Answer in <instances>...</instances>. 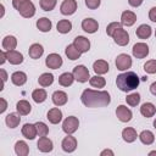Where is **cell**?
<instances>
[{
	"mask_svg": "<svg viewBox=\"0 0 156 156\" xmlns=\"http://www.w3.org/2000/svg\"><path fill=\"white\" fill-rule=\"evenodd\" d=\"M80 100L87 107H105L111 102L110 94L105 90L85 89L80 95Z\"/></svg>",
	"mask_w": 156,
	"mask_h": 156,
	"instance_id": "1",
	"label": "cell"
},
{
	"mask_svg": "<svg viewBox=\"0 0 156 156\" xmlns=\"http://www.w3.org/2000/svg\"><path fill=\"white\" fill-rule=\"evenodd\" d=\"M116 85L121 91H132L139 85V77L135 72L132 71L121 73L116 78Z\"/></svg>",
	"mask_w": 156,
	"mask_h": 156,
	"instance_id": "2",
	"label": "cell"
},
{
	"mask_svg": "<svg viewBox=\"0 0 156 156\" xmlns=\"http://www.w3.org/2000/svg\"><path fill=\"white\" fill-rule=\"evenodd\" d=\"M12 6L24 18H30L35 15V6L30 0H12Z\"/></svg>",
	"mask_w": 156,
	"mask_h": 156,
	"instance_id": "3",
	"label": "cell"
},
{
	"mask_svg": "<svg viewBox=\"0 0 156 156\" xmlns=\"http://www.w3.org/2000/svg\"><path fill=\"white\" fill-rule=\"evenodd\" d=\"M79 127V121L77 117L74 116H69L67 117L63 123H62V130L66 133V134H73Z\"/></svg>",
	"mask_w": 156,
	"mask_h": 156,
	"instance_id": "4",
	"label": "cell"
},
{
	"mask_svg": "<svg viewBox=\"0 0 156 156\" xmlns=\"http://www.w3.org/2000/svg\"><path fill=\"white\" fill-rule=\"evenodd\" d=\"M73 76L76 78V80H78L79 83H85L88 82V79H90L89 76V71L84 65H78L73 68Z\"/></svg>",
	"mask_w": 156,
	"mask_h": 156,
	"instance_id": "5",
	"label": "cell"
},
{
	"mask_svg": "<svg viewBox=\"0 0 156 156\" xmlns=\"http://www.w3.org/2000/svg\"><path fill=\"white\" fill-rule=\"evenodd\" d=\"M112 38H113L115 43H116L117 45H119V46H124V45H127V44L129 43V34H128L127 30H124L123 28H118V29L113 33Z\"/></svg>",
	"mask_w": 156,
	"mask_h": 156,
	"instance_id": "6",
	"label": "cell"
},
{
	"mask_svg": "<svg viewBox=\"0 0 156 156\" xmlns=\"http://www.w3.org/2000/svg\"><path fill=\"white\" fill-rule=\"evenodd\" d=\"M116 67L119 71H127L132 66V58L127 54H121L116 57Z\"/></svg>",
	"mask_w": 156,
	"mask_h": 156,
	"instance_id": "7",
	"label": "cell"
},
{
	"mask_svg": "<svg viewBox=\"0 0 156 156\" xmlns=\"http://www.w3.org/2000/svg\"><path fill=\"white\" fill-rule=\"evenodd\" d=\"M76 10H77V1L76 0H63L61 6H60V11L65 16L73 15L76 12Z\"/></svg>",
	"mask_w": 156,
	"mask_h": 156,
	"instance_id": "8",
	"label": "cell"
},
{
	"mask_svg": "<svg viewBox=\"0 0 156 156\" xmlns=\"http://www.w3.org/2000/svg\"><path fill=\"white\" fill-rule=\"evenodd\" d=\"M133 56L136 58H144L149 55V46L145 43H136L133 45Z\"/></svg>",
	"mask_w": 156,
	"mask_h": 156,
	"instance_id": "9",
	"label": "cell"
},
{
	"mask_svg": "<svg viewBox=\"0 0 156 156\" xmlns=\"http://www.w3.org/2000/svg\"><path fill=\"white\" fill-rule=\"evenodd\" d=\"M45 65L49 68L57 69V68H60L62 66V57L58 54H50L45 58Z\"/></svg>",
	"mask_w": 156,
	"mask_h": 156,
	"instance_id": "10",
	"label": "cell"
},
{
	"mask_svg": "<svg viewBox=\"0 0 156 156\" xmlns=\"http://www.w3.org/2000/svg\"><path fill=\"white\" fill-rule=\"evenodd\" d=\"M116 116H117V118H118L121 122H129V121L132 119L133 113H132V111H130L127 106L119 105V106L116 108Z\"/></svg>",
	"mask_w": 156,
	"mask_h": 156,
	"instance_id": "11",
	"label": "cell"
},
{
	"mask_svg": "<svg viewBox=\"0 0 156 156\" xmlns=\"http://www.w3.org/2000/svg\"><path fill=\"white\" fill-rule=\"evenodd\" d=\"M73 45L83 54V52H88L89 49H90V41L89 39H87L85 37H82V35H78L74 38V41H73Z\"/></svg>",
	"mask_w": 156,
	"mask_h": 156,
	"instance_id": "12",
	"label": "cell"
},
{
	"mask_svg": "<svg viewBox=\"0 0 156 156\" xmlns=\"http://www.w3.org/2000/svg\"><path fill=\"white\" fill-rule=\"evenodd\" d=\"M61 146H62V150L66 151V152H73L77 147V139L74 136H72L71 134H67V136L62 140L61 143Z\"/></svg>",
	"mask_w": 156,
	"mask_h": 156,
	"instance_id": "13",
	"label": "cell"
},
{
	"mask_svg": "<svg viewBox=\"0 0 156 156\" xmlns=\"http://www.w3.org/2000/svg\"><path fill=\"white\" fill-rule=\"evenodd\" d=\"M98 28H99V23L94 18H85L82 21V29L87 33L93 34L98 30Z\"/></svg>",
	"mask_w": 156,
	"mask_h": 156,
	"instance_id": "14",
	"label": "cell"
},
{
	"mask_svg": "<svg viewBox=\"0 0 156 156\" xmlns=\"http://www.w3.org/2000/svg\"><path fill=\"white\" fill-rule=\"evenodd\" d=\"M37 146H38V150L41 152H50L54 149L52 141L46 136H40L38 143H37Z\"/></svg>",
	"mask_w": 156,
	"mask_h": 156,
	"instance_id": "15",
	"label": "cell"
},
{
	"mask_svg": "<svg viewBox=\"0 0 156 156\" xmlns=\"http://www.w3.org/2000/svg\"><path fill=\"white\" fill-rule=\"evenodd\" d=\"M136 21V15L132 11H123L122 15H121V23L122 26H127V27H130L135 23Z\"/></svg>",
	"mask_w": 156,
	"mask_h": 156,
	"instance_id": "16",
	"label": "cell"
},
{
	"mask_svg": "<svg viewBox=\"0 0 156 156\" xmlns=\"http://www.w3.org/2000/svg\"><path fill=\"white\" fill-rule=\"evenodd\" d=\"M46 118L49 119L50 123H52V124H57V123H60L61 119H62V112H61L60 108H57V107H52V108H50V110L48 111Z\"/></svg>",
	"mask_w": 156,
	"mask_h": 156,
	"instance_id": "17",
	"label": "cell"
},
{
	"mask_svg": "<svg viewBox=\"0 0 156 156\" xmlns=\"http://www.w3.org/2000/svg\"><path fill=\"white\" fill-rule=\"evenodd\" d=\"M37 127L35 124H32V123H26L23 127H22V135L29 140H33L35 136H37Z\"/></svg>",
	"mask_w": 156,
	"mask_h": 156,
	"instance_id": "18",
	"label": "cell"
},
{
	"mask_svg": "<svg viewBox=\"0 0 156 156\" xmlns=\"http://www.w3.org/2000/svg\"><path fill=\"white\" fill-rule=\"evenodd\" d=\"M6 55H7V61L11 65H20L23 62V55L16 50L6 51Z\"/></svg>",
	"mask_w": 156,
	"mask_h": 156,
	"instance_id": "19",
	"label": "cell"
},
{
	"mask_svg": "<svg viewBox=\"0 0 156 156\" xmlns=\"http://www.w3.org/2000/svg\"><path fill=\"white\" fill-rule=\"evenodd\" d=\"M51 99H52V102H54L56 106H62V105H65V104L67 102V99H68V98H67V94H66L65 91H62V90H56V91H54Z\"/></svg>",
	"mask_w": 156,
	"mask_h": 156,
	"instance_id": "20",
	"label": "cell"
},
{
	"mask_svg": "<svg viewBox=\"0 0 156 156\" xmlns=\"http://www.w3.org/2000/svg\"><path fill=\"white\" fill-rule=\"evenodd\" d=\"M108 63L105 60H98L93 65V69L96 74H105L108 72Z\"/></svg>",
	"mask_w": 156,
	"mask_h": 156,
	"instance_id": "21",
	"label": "cell"
},
{
	"mask_svg": "<svg viewBox=\"0 0 156 156\" xmlns=\"http://www.w3.org/2000/svg\"><path fill=\"white\" fill-rule=\"evenodd\" d=\"M11 80H12V83H13L15 85L22 87V85L27 82V74H26L24 72H22V71H16V72L12 73Z\"/></svg>",
	"mask_w": 156,
	"mask_h": 156,
	"instance_id": "22",
	"label": "cell"
},
{
	"mask_svg": "<svg viewBox=\"0 0 156 156\" xmlns=\"http://www.w3.org/2000/svg\"><path fill=\"white\" fill-rule=\"evenodd\" d=\"M17 46V39L13 35H6L2 39V49L5 51H10V50H15Z\"/></svg>",
	"mask_w": 156,
	"mask_h": 156,
	"instance_id": "23",
	"label": "cell"
},
{
	"mask_svg": "<svg viewBox=\"0 0 156 156\" xmlns=\"http://www.w3.org/2000/svg\"><path fill=\"white\" fill-rule=\"evenodd\" d=\"M16 110L20 115L26 116V115H29V112L32 111V106L27 100H20L16 104Z\"/></svg>",
	"mask_w": 156,
	"mask_h": 156,
	"instance_id": "24",
	"label": "cell"
},
{
	"mask_svg": "<svg viewBox=\"0 0 156 156\" xmlns=\"http://www.w3.org/2000/svg\"><path fill=\"white\" fill-rule=\"evenodd\" d=\"M155 112H156V107H155V105L151 104V102H145V104H143L141 107H140V113H141L144 117H146V118L152 117V116L155 115Z\"/></svg>",
	"mask_w": 156,
	"mask_h": 156,
	"instance_id": "25",
	"label": "cell"
},
{
	"mask_svg": "<svg viewBox=\"0 0 156 156\" xmlns=\"http://www.w3.org/2000/svg\"><path fill=\"white\" fill-rule=\"evenodd\" d=\"M135 34H136V37L140 38V39H147V38H150V35H151V27L147 26V24H140V26L136 28Z\"/></svg>",
	"mask_w": 156,
	"mask_h": 156,
	"instance_id": "26",
	"label": "cell"
},
{
	"mask_svg": "<svg viewBox=\"0 0 156 156\" xmlns=\"http://www.w3.org/2000/svg\"><path fill=\"white\" fill-rule=\"evenodd\" d=\"M5 122H6V126L9 128H16L21 122L20 113H9L5 117Z\"/></svg>",
	"mask_w": 156,
	"mask_h": 156,
	"instance_id": "27",
	"label": "cell"
},
{
	"mask_svg": "<svg viewBox=\"0 0 156 156\" xmlns=\"http://www.w3.org/2000/svg\"><path fill=\"white\" fill-rule=\"evenodd\" d=\"M15 152L18 156H27L29 154V147H28L27 143L23 140H18L15 144Z\"/></svg>",
	"mask_w": 156,
	"mask_h": 156,
	"instance_id": "28",
	"label": "cell"
},
{
	"mask_svg": "<svg viewBox=\"0 0 156 156\" xmlns=\"http://www.w3.org/2000/svg\"><path fill=\"white\" fill-rule=\"evenodd\" d=\"M51 27H52V23H51V21H50L49 18H46V17H41V18H39V20L37 21V28H38L40 32H44V33L50 32Z\"/></svg>",
	"mask_w": 156,
	"mask_h": 156,
	"instance_id": "29",
	"label": "cell"
},
{
	"mask_svg": "<svg viewBox=\"0 0 156 156\" xmlns=\"http://www.w3.org/2000/svg\"><path fill=\"white\" fill-rule=\"evenodd\" d=\"M28 54H29V56H30L32 58L37 60V58L41 57V55L44 54V49H43V46H41L40 44H32V45L29 46Z\"/></svg>",
	"mask_w": 156,
	"mask_h": 156,
	"instance_id": "30",
	"label": "cell"
},
{
	"mask_svg": "<svg viewBox=\"0 0 156 156\" xmlns=\"http://www.w3.org/2000/svg\"><path fill=\"white\" fill-rule=\"evenodd\" d=\"M74 76H73V73H69V72H65V73H62L60 77H58V83H60V85H62V87H69V85H72V83L74 82Z\"/></svg>",
	"mask_w": 156,
	"mask_h": 156,
	"instance_id": "31",
	"label": "cell"
},
{
	"mask_svg": "<svg viewBox=\"0 0 156 156\" xmlns=\"http://www.w3.org/2000/svg\"><path fill=\"white\" fill-rule=\"evenodd\" d=\"M136 136H138V134L134 128H124L122 130V138L127 143H133L136 139Z\"/></svg>",
	"mask_w": 156,
	"mask_h": 156,
	"instance_id": "32",
	"label": "cell"
},
{
	"mask_svg": "<svg viewBox=\"0 0 156 156\" xmlns=\"http://www.w3.org/2000/svg\"><path fill=\"white\" fill-rule=\"evenodd\" d=\"M56 28H57V32H58V33L66 34V33H69V32H71V29H72V23H71V21H68V20H61V21L57 22Z\"/></svg>",
	"mask_w": 156,
	"mask_h": 156,
	"instance_id": "33",
	"label": "cell"
},
{
	"mask_svg": "<svg viewBox=\"0 0 156 156\" xmlns=\"http://www.w3.org/2000/svg\"><path fill=\"white\" fill-rule=\"evenodd\" d=\"M65 52H66V56L69 58V60H72V61H74V60H77V58H79L80 57V51L73 45V44H71V45H68L67 48H66V50H65Z\"/></svg>",
	"mask_w": 156,
	"mask_h": 156,
	"instance_id": "34",
	"label": "cell"
},
{
	"mask_svg": "<svg viewBox=\"0 0 156 156\" xmlns=\"http://www.w3.org/2000/svg\"><path fill=\"white\" fill-rule=\"evenodd\" d=\"M139 139H140V141H141L143 144H145V145H151V144L154 143V140H155V135H154V133L150 132V130H143V132L139 134Z\"/></svg>",
	"mask_w": 156,
	"mask_h": 156,
	"instance_id": "35",
	"label": "cell"
},
{
	"mask_svg": "<svg viewBox=\"0 0 156 156\" xmlns=\"http://www.w3.org/2000/svg\"><path fill=\"white\" fill-rule=\"evenodd\" d=\"M32 98L37 104H41V102H44L46 100L48 94H46V91L44 89H35L32 93Z\"/></svg>",
	"mask_w": 156,
	"mask_h": 156,
	"instance_id": "36",
	"label": "cell"
},
{
	"mask_svg": "<svg viewBox=\"0 0 156 156\" xmlns=\"http://www.w3.org/2000/svg\"><path fill=\"white\" fill-rule=\"evenodd\" d=\"M38 83L41 87H49L54 83V76L51 73H43L39 78H38Z\"/></svg>",
	"mask_w": 156,
	"mask_h": 156,
	"instance_id": "37",
	"label": "cell"
},
{
	"mask_svg": "<svg viewBox=\"0 0 156 156\" xmlns=\"http://www.w3.org/2000/svg\"><path fill=\"white\" fill-rule=\"evenodd\" d=\"M89 83H90V85L94 87V88H104L105 84H106V80H105L104 77L96 74V76H94V77H90Z\"/></svg>",
	"mask_w": 156,
	"mask_h": 156,
	"instance_id": "38",
	"label": "cell"
},
{
	"mask_svg": "<svg viewBox=\"0 0 156 156\" xmlns=\"http://www.w3.org/2000/svg\"><path fill=\"white\" fill-rule=\"evenodd\" d=\"M56 2H57V0H39L40 7L44 11H51V10H54V7L56 6Z\"/></svg>",
	"mask_w": 156,
	"mask_h": 156,
	"instance_id": "39",
	"label": "cell"
},
{
	"mask_svg": "<svg viewBox=\"0 0 156 156\" xmlns=\"http://www.w3.org/2000/svg\"><path fill=\"white\" fill-rule=\"evenodd\" d=\"M35 127H37V133L39 136H46L49 134V127L44 122H37Z\"/></svg>",
	"mask_w": 156,
	"mask_h": 156,
	"instance_id": "40",
	"label": "cell"
},
{
	"mask_svg": "<svg viewBox=\"0 0 156 156\" xmlns=\"http://www.w3.org/2000/svg\"><path fill=\"white\" fill-rule=\"evenodd\" d=\"M126 101L129 106H136L139 102H140V94L138 93H133V94H129L127 98H126Z\"/></svg>",
	"mask_w": 156,
	"mask_h": 156,
	"instance_id": "41",
	"label": "cell"
},
{
	"mask_svg": "<svg viewBox=\"0 0 156 156\" xmlns=\"http://www.w3.org/2000/svg\"><path fill=\"white\" fill-rule=\"evenodd\" d=\"M144 71L146 73H150V74L156 73V60H149V61H146V63L144 65Z\"/></svg>",
	"mask_w": 156,
	"mask_h": 156,
	"instance_id": "42",
	"label": "cell"
},
{
	"mask_svg": "<svg viewBox=\"0 0 156 156\" xmlns=\"http://www.w3.org/2000/svg\"><path fill=\"white\" fill-rule=\"evenodd\" d=\"M118 28H122V23H121V22H111V23L106 27V33H107V35L112 37L113 33H115Z\"/></svg>",
	"mask_w": 156,
	"mask_h": 156,
	"instance_id": "43",
	"label": "cell"
},
{
	"mask_svg": "<svg viewBox=\"0 0 156 156\" xmlns=\"http://www.w3.org/2000/svg\"><path fill=\"white\" fill-rule=\"evenodd\" d=\"M100 2H101V0H85V5H87V7L90 9V10L98 9V7L100 6Z\"/></svg>",
	"mask_w": 156,
	"mask_h": 156,
	"instance_id": "44",
	"label": "cell"
},
{
	"mask_svg": "<svg viewBox=\"0 0 156 156\" xmlns=\"http://www.w3.org/2000/svg\"><path fill=\"white\" fill-rule=\"evenodd\" d=\"M149 18L152 22H156V7H151L149 11Z\"/></svg>",
	"mask_w": 156,
	"mask_h": 156,
	"instance_id": "45",
	"label": "cell"
},
{
	"mask_svg": "<svg viewBox=\"0 0 156 156\" xmlns=\"http://www.w3.org/2000/svg\"><path fill=\"white\" fill-rule=\"evenodd\" d=\"M128 4L133 7H138L143 4V0H128Z\"/></svg>",
	"mask_w": 156,
	"mask_h": 156,
	"instance_id": "46",
	"label": "cell"
},
{
	"mask_svg": "<svg viewBox=\"0 0 156 156\" xmlns=\"http://www.w3.org/2000/svg\"><path fill=\"white\" fill-rule=\"evenodd\" d=\"M0 74H1V79H2V87H4V84H5L6 79H7V74H6V71L1 68V69H0ZM1 90H2V88H1Z\"/></svg>",
	"mask_w": 156,
	"mask_h": 156,
	"instance_id": "47",
	"label": "cell"
},
{
	"mask_svg": "<svg viewBox=\"0 0 156 156\" xmlns=\"http://www.w3.org/2000/svg\"><path fill=\"white\" fill-rule=\"evenodd\" d=\"M0 101H1V108H0V113H2V112H5V110H6V107H7V102H6V100H5L4 98H1V99H0Z\"/></svg>",
	"mask_w": 156,
	"mask_h": 156,
	"instance_id": "48",
	"label": "cell"
},
{
	"mask_svg": "<svg viewBox=\"0 0 156 156\" xmlns=\"http://www.w3.org/2000/svg\"><path fill=\"white\" fill-rule=\"evenodd\" d=\"M0 55H1V60H0V65H4V62H5L6 60H7V55H6V51H5V50H2Z\"/></svg>",
	"mask_w": 156,
	"mask_h": 156,
	"instance_id": "49",
	"label": "cell"
},
{
	"mask_svg": "<svg viewBox=\"0 0 156 156\" xmlns=\"http://www.w3.org/2000/svg\"><path fill=\"white\" fill-rule=\"evenodd\" d=\"M101 156H105V155H110V156H113V151L112 150H108V149H106V150H104V151H101V154H100Z\"/></svg>",
	"mask_w": 156,
	"mask_h": 156,
	"instance_id": "50",
	"label": "cell"
},
{
	"mask_svg": "<svg viewBox=\"0 0 156 156\" xmlns=\"http://www.w3.org/2000/svg\"><path fill=\"white\" fill-rule=\"evenodd\" d=\"M150 91H151V94H152V95H155V96H156V82H154V83L150 85Z\"/></svg>",
	"mask_w": 156,
	"mask_h": 156,
	"instance_id": "51",
	"label": "cell"
},
{
	"mask_svg": "<svg viewBox=\"0 0 156 156\" xmlns=\"http://www.w3.org/2000/svg\"><path fill=\"white\" fill-rule=\"evenodd\" d=\"M149 155H150V156H152V155H156V150H154V151H150V152H149Z\"/></svg>",
	"mask_w": 156,
	"mask_h": 156,
	"instance_id": "52",
	"label": "cell"
},
{
	"mask_svg": "<svg viewBox=\"0 0 156 156\" xmlns=\"http://www.w3.org/2000/svg\"><path fill=\"white\" fill-rule=\"evenodd\" d=\"M154 127H155V129H156V119L154 121Z\"/></svg>",
	"mask_w": 156,
	"mask_h": 156,
	"instance_id": "53",
	"label": "cell"
},
{
	"mask_svg": "<svg viewBox=\"0 0 156 156\" xmlns=\"http://www.w3.org/2000/svg\"><path fill=\"white\" fill-rule=\"evenodd\" d=\"M155 37H156V30H155Z\"/></svg>",
	"mask_w": 156,
	"mask_h": 156,
	"instance_id": "54",
	"label": "cell"
}]
</instances>
